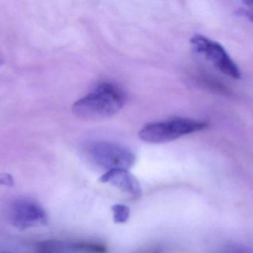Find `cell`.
I'll return each instance as SVG.
<instances>
[{"mask_svg":"<svg viewBox=\"0 0 253 253\" xmlns=\"http://www.w3.org/2000/svg\"><path fill=\"white\" fill-rule=\"evenodd\" d=\"M124 101V95L118 87L103 83L77 100L72 106V112L77 118L87 121L107 119L120 112Z\"/></svg>","mask_w":253,"mask_h":253,"instance_id":"1","label":"cell"},{"mask_svg":"<svg viewBox=\"0 0 253 253\" xmlns=\"http://www.w3.org/2000/svg\"><path fill=\"white\" fill-rule=\"evenodd\" d=\"M208 126L207 122L202 121L189 118H172L147 124L140 130L139 137L146 143H167L186 134L202 131Z\"/></svg>","mask_w":253,"mask_h":253,"instance_id":"2","label":"cell"},{"mask_svg":"<svg viewBox=\"0 0 253 253\" xmlns=\"http://www.w3.org/2000/svg\"><path fill=\"white\" fill-rule=\"evenodd\" d=\"M88 152L96 164L107 170H128L135 163V155L131 150L115 143L96 142L88 147Z\"/></svg>","mask_w":253,"mask_h":253,"instance_id":"3","label":"cell"},{"mask_svg":"<svg viewBox=\"0 0 253 253\" xmlns=\"http://www.w3.org/2000/svg\"><path fill=\"white\" fill-rule=\"evenodd\" d=\"M190 42L197 54L212 63L222 73L234 79L241 78V72L236 63L220 43L201 35L194 36Z\"/></svg>","mask_w":253,"mask_h":253,"instance_id":"4","label":"cell"},{"mask_svg":"<svg viewBox=\"0 0 253 253\" xmlns=\"http://www.w3.org/2000/svg\"><path fill=\"white\" fill-rule=\"evenodd\" d=\"M8 218L14 227L29 229L46 223L47 214L45 210L35 201L19 199L10 207Z\"/></svg>","mask_w":253,"mask_h":253,"instance_id":"5","label":"cell"},{"mask_svg":"<svg viewBox=\"0 0 253 253\" xmlns=\"http://www.w3.org/2000/svg\"><path fill=\"white\" fill-rule=\"evenodd\" d=\"M105 247L88 242H66L49 240L40 243L36 253H104Z\"/></svg>","mask_w":253,"mask_h":253,"instance_id":"6","label":"cell"},{"mask_svg":"<svg viewBox=\"0 0 253 253\" xmlns=\"http://www.w3.org/2000/svg\"><path fill=\"white\" fill-rule=\"evenodd\" d=\"M100 180L102 183H110L134 198H139L141 195V188L138 180L128 170L123 169L108 170L102 175Z\"/></svg>","mask_w":253,"mask_h":253,"instance_id":"7","label":"cell"},{"mask_svg":"<svg viewBox=\"0 0 253 253\" xmlns=\"http://www.w3.org/2000/svg\"><path fill=\"white\" fill-rule=\"evenodd\" d=\"M112 211L115 223H125L129 217V208L124 204H115L112 207Z\"/></svg>","mask_w":253,"mask_h":253,"instance_id":"8","label":"cell"},{"mask_svg":"<svg viewBox=\"0 0 253 253\" xmlns=\"http://www.w3.org/2000/svg\"><path fill=\"white\" fill-rule=\"evenodd\" d=\"M2 64H3V60H2V57L0 56V67L2 66Z\"/></svg>","mask_w":253,"mask_h":253,"instance_id":"9","label":"cell"},{"mask_svg":"<svg viewBox=\"0 0 253 253\" xmlns=\"http://www.w3.org/2000/svg\"><path fill=\"white\" fill-rule=\"evenodd\" d=\"M240 253V252H233V253Z\"/></svg>","mask_w":253,"mask_h":253,"instance_id":"10","label":"cell"},{"mask_svg":"<svg viewBox=\"0 0 253 253\" xmlns=\"http://www.w3.org/2000/svg\"></svg>","mask_w":253,"mask_h":253,"instance_id":"11","label":"cell"}]
</instances>
